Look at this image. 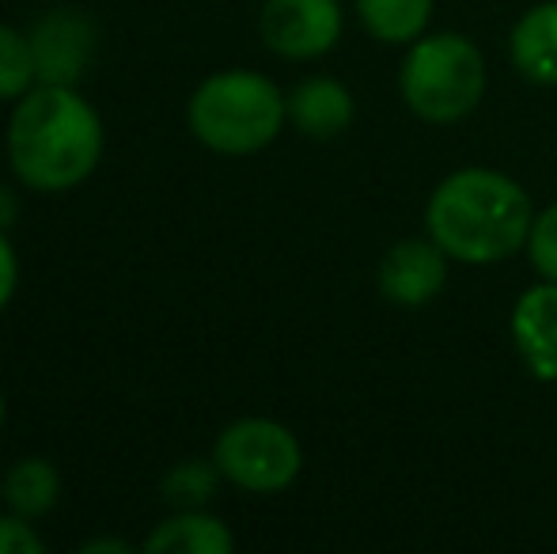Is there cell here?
Here are the masks:
<instances>
[{"label":"cell","instance_id":"1","mask_svg":"<svg viewBox=\"0 0 557 554\" xmlns=\"http://www.w3.org/2000/svg\"><path fill=\"white\" fill-rule=\"evenodd\" d=\"M535 206L523 183L493 168H459L425 201V236L462 267H497L528 247Z\"/></svg>","mask_w":557,"mask_h":554},{"label":"cell","instance_id":"2","mask_svg":"<svg viewBox=\"0 0 557 554\" xmlns=\"http://www.w3.org/2000/svg\"><path fill=\"white\" fill-rule=\"evenodd\" d=\"M8 163L27 190L65 194L103 160V119L65 84H35L8 119Z\"/></svg>","mask_w":557,"mask_h":554},{"label":"cell","instance_id":"3","mask_svg":"<svg viewBox=\"0 0 557 554\" xmlns=\"http://www.w3.org/2000/svg\"><path fill=\"white\" fill-rule=\"evenodd\" d=\"M190 134L221 156H255L281 137L288 96L255 69H221L194 88L186 103Z\"/></svg>","mask_w":557,"mask_h":554},{"label":"cell","instance_id":"4","mask_svg":"<svg viewBox=\"0 0 557 554\" xmlns=\"http://www.w3.org/2000/svg\"><path fill=\"white\" fill-rule=\"evenodd\" d=\"M485 88L490 69L474 38L455 30H425L418 42L406 46L398 91L413 119L429 126H455L478 111Z\"/></svg>","mask_w":557,"mask_h":554},{"label":"cell","instance_id":"5","mask_svg":"<svg viewBox=\"0 0 557 554\" xmlns=\"http://www.w3.org/2000/svg\"><path fill=\"white\" fill-rule=\"evenodd\" d=\"M213 459L224 482L247 494H281L304 471V448L288 426L273 418H239L221 429Z\"/></svg>","mask_w":557,"mask_h":554},{"label":"cell","instance_id":"6","mask_svg":"<svg viewBox=\"0 0 557 554\" xmlns=\"http://www.w3.org/2000/svg\"><path fill=\"white\" fill-rule=\"evenodd\" d=\"M258 30L277 58L315 61L342 42L345 12L337 0H265Z\"/></svg>","mask_w":557,"mask_h":554},{"label":"cell","instance_id":"7","mask_svg":"<svg viewBox=\"0 0 557 554\" xmlns=\"http://www.w3.org/2000/svg\"><path fill=\"white\" fill-rule=\"evenodd\" d=\"M30 53H35L38 84H65L76 88L96 58L99 30L76 8H53L30 27Z\"/></svg>","mask_w":557,"mask_h":554},{"label":"cell","instance_id":"8","mask_svg":"<svg viewBox=\"0 0 557 554\" xmlns=\"http://www.w3.org/2000/svg\"><path fill=\"white\" fill-rule=\"evenodd\" d=\"M451 259L429 236H410L387 247L375 270V288L395 308H425L444 293Z\"/></svg>","mask_w":557,"mask_h":554},{"label":"cell","instance_id":"9","mask_svg":"<svg viewBox=\"0 0 557 554\" xmlns=\"http://www.w3.org/2000/svg\"><path fill=\"white\" fill-rule=\"evenodd\" d=\"M508 334L523 369L539 384H557V281H539L516 296Z\"/></svg>","mask_w":557,"mask_h":554},{"label":"cell","instance_id":"10","mask_svg":"<svg viewBox=\"0 0 557 554\" xmlns=\"http://www.w3.org/2000/svg\"><path fill=\"white\" fill-rule=\"evenodd\" d=\"M352 91L334 76H308L288 91V122L311 140H334L352 126Z\"/></svg>","mask_w":557,"mask_h":554},{"label":"cell","instance_id":"11","mask_svg":"<svg viewBox=\"0 0 557 554\" xmlns=\"http://www.w3.org/2000/svg\"><path fill=\"white\" fill-rule=\"evenodd\" d=\"M508 58L523 81L557 88V0L528 8L508 35Z\"/></svg>","mask_w":557,"mask_h":554},{"label":"cell","instance_id":"12","mask_svg":"<svg viewBox=\"0 0 557 554\" xmlns=\"http://www.w3.org/2000/svg\"><path fill=\"white\" fill-rule=\"evenodd\" d=\"M232 547V528L206 509H178L175 517L160 520L145 540L148 554H227Z\"/></svg>","mask_w":557,"mask_h":554},{"label":"cell","instance_id":"13","mask_svg":"<svg viewBox=\"0 0 557 554\" xmlns=\"http://www.w3.org/2000/svg\"><path fill=\"white\" fill-rule=\"evenodd\" d=\"M360 27L383 46H410L433 23L436 0H352Z\"/></svg>","mask_w":557,"mask_h":554},{"label":"cell","instance_id":"14","mask_svg":"<svg viewBox=\"0 0 557 554\" xmlns=\"http://www.w3.org/2000/svg\"><path fill=\"white\" fill-rule=\"evenodd\" d=\"M61 497V475L46 456L15 459L4 475V505L27 520H38L58 505Z\"/></svg>","mask_w":557,"mask_h":554},{"label":"cell","instance_id":"15","mask_svg":"<svg viewBox=\"0 0 557 554\" xmlns=\"http://www.w3.org/2000/svg\"><path fill=\"white\" fill-rule=\"evenodd\" d=\"M221 482L224 475L216 467V459H183V464H175L163 475L160 494L175 509H206L216 497V490H221Z\"/></svg>","mask_w":557,"mask_h":554},{"label":"cell","instance_id":"16","mask_svg":"<svg viewBox=\"0 0 557 554\" xmlns=\"http://www.w3.org/2000/svg\"><path fill=\"white\" fill-rule=\"evenodd\" d=\"M38 84L30 38L0 23V99H20Z\"/></svg>","mask_w":557,"mask_h":554},{"label":"cell","instance_id":"17","mask_svg":"<svg viewBox=\"0 0 557 554\" xmlns=\"http://www.w3.org/2000/svg\"><path fill=\"white\" fill-rule=\"evenodd\" d=\"M523 251H528L531 270L539 278L557 281V201L535 213V224H531V236Z\"/></svg>","mask_w":557,"mask_h":554},{"label":"cell","instance_id":"18","mask_svg":"<svg viewBox=\"0 0 557 554\" xmlns=\"http://www.w3.org/2000/svg\"><path fill=\"white\" fill-rule=\"evenodd\" d=\"M46 543L35 532L27 517L8 509V517H0V554H42Z\"/></svg>","mask_w":557,"mask_h":554},{"label":"cell","instance_id":"19","mask_svg":"<svg viewBox=\"0 0 557 554\" xmlns=\"http://www.w3.org/2000/svg\"><path fill=\"white\" fill-rule=\"evenodd\" d=\"M15 285H20V259H15V247L8 239V232L0 229V311L12 304Z\"/></svg>","mask_w":557,"mask_h":554},{"label":"cell","instance_id":"20","mask_svg":"<svg viewBox=\"0 0 557 554\" xmlns=\"http://www.w3.org/2000/svg\"><path fill=\"white\" fill-rule=\"evenodd\" d=\"M15 213H20V198H15L12 186H0V229H12L15 224Z\"/></svg>","mask_w":557,"mask_h":554},{"label":"cell","instance_id":"21","mask_svg":"<svg viewBox=\"0 0 557 554\" xmlns=\"http://www.w3.org/2000/svg\"><path fill=\"white\" fill-rule=\"evenodd\" d=\"M99 551H107V554H129L133 547L125 540H111V535H103V540L81 543V554H99Z\"/></svg>","mask_w":557,"mask_h":554},{"label":"cell","instance_id":"22","mask_svg":"<svg viewBox=\"0 0 557 554\" xmlns=\"http://www.w3.org/2000/svg\"><path fill=\"white\" fill-rule=\"evenodd\" d=\"M4 418H8V403H4V392H0V429H4Z\"/></svg>","mask_w":557,"mask_h":554}]
</instances>
